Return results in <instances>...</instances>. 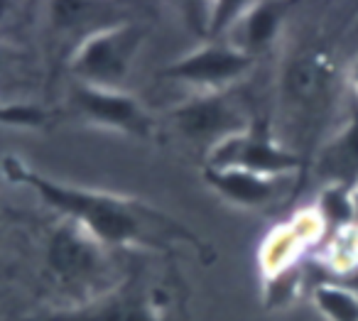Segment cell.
I'll return each mask as SVG.
<instances>
[{
    "label": "cell",
    "mask_w": 358,
    "mask_h": 321,
    "mask_svg": "<svg viewBox=\"0 0 358 321\" xmlns=\"http://www.w3.org/2000/svg\"><path fill=\"white\" fill-rule=\"evenodd\" d=\"M312 299L329 321H358V294L338 282L317 285Z\"/></svg>",
    "instance_id": "5bb4252c"
},
{
    "label": "cell",
    "mask_w": 358,
    "mask_h": 321,
    "mask_svg": "<svg viewBox=\"0 0 358 321\" xmlns=\"http://www.w3.org/2000/svg\"><path fill=\"white\" fill-rule=\"evenodd\" d=\"M15 66H17V52L8 42H0V81L8 79Z\"/></svg>",
    "instance_id": "e0dca14e"
},
{
    "label": "cell",
    "mask_w": 358,
    "mask_h": 321,
    "mask_svg": "<svg viewBox=\"0 0 358 321\" xmlns=\"http://www.w3.org/2000/svg\"><path fill=\"white\" fill-rule=\"evenodd\" d=\"M287 15V6L278 3H250L248 10L241 15V20L231 27L226 42L236 47L243 55L258 59L280 35V27Z\"/></svg>",
    "instance_id": "8fae6325"
},
{
    "label": "cell",
    "mask_w": 358,
    "mask_h": 321,
    "mask_svg": "<svg viewBox=\"0 0 358 321\" xmlns=\"http://www.w3.org/2000/svg\"><path fill=\"white\" fill-rule=\"evenodd\" d=\"M255 66V59L229 42H204L199 50L189 52L182 59L172 62L159 71L164 81L192 86L199 94H221L231 91Z\"/></svg>",
    "instance_id": "ba28073f"
},
{
    "label": "cell",
    "mask_w": 358,
    "mask_h": 321,
    "mask_svg": "<svg viewBox=\"0 0 358 321\" xmlns=\"http://www.w3.org/2000/svg\"><path fill=\"white\" fill-rule=\"evenodd\" d=\"M317 211L322 213L324 223H327L329 236L341 228L356 226V201H353V189L346 187H324L319 194ZM327 236V238H329Z\"/></svg>",
    "instance_id": "4fadbf2b"
},
{
    "label": "cell",
    "mask_w": 358,
    "mask_h": 321,
    "mask_svg": "<svg viewBox=\"0 0 358 321\" xmlns=\"http://www.w3.org/2000/svg\"><path fill=\"white\" fill-rule=\"evenodd\" d=\"M206 187H211L224 201L238 208H268L282 201L292 189L294 174L287 177H265L248 169H211L201 172Z\"/></svg>",
    "instance_id": "9c48e42d"
},
{
    "label": "cell",
    "mask_w": 358,
    "mask_h": 321,
    "mask_svg": "<svg viewBox=\"0 0 358 321\" xmlns=\"http://www.w3.org/2000/svg\"><path fill=\"white\" fill-rule=\"evenodd\" d=\"M177 311V292L169 285H125L96 297L45 314L40 321H169Z\"/></svg>",
    "instance_id": "5b68a950"
},
{
    "label": "cell",
    "mask_w": 358,
    "mask_h": 321,
    "mask_svg": "<svg viewBox=\"0 0 358 321\" xmlns=\"http://www.w3.org/2000/svg\"><path fill=\"white\" fill-rule=\"evenodd\" d=\"M45 272L52 285L69 294L84 297V301L106 294L101 287L108 285L110 260L108 248L101 245L91 233L69 218H59L47 231Z\"/></svg>",
    "instance_id": "7a4b0ae2"
},
{
    "label": "cell",
    "mask_w": 358,
    "mask_h": 321,
    "mask_svg": "<svg viewBox=\"0 0 358 321\" xmlns=\"http://www.w3.org/2000/svg\"><path fill=\"white\" fill-rule=\"evenodd\" d=\"M309 248L312 245H309L307 238L299 233V228L292 221L273 228L265 236L263 248H260V267H263L265 280L289 270V267H297Z\"/></svg>",
    "instance_id": "7c38bea8"
},
{
    "label": "cell",
    "mask_w": 358,
    "mask_h": 321,
    "mask_svg": "<svg viewBox=\"0 0 358 321\" xmlns=\"http://www.w3.org/2000/svg\"><path fill=\"white\" fill-rule=\"evenodd\" d=\"M255 115L245 108V101L236 91L196 94L185 104L174 106L167 115L169 128L179 140L204 148L206 155L224 140L245 133Z\"/></svg>",
    "instance_id": "277c9868"
},
{
    "label": "cell",
    "mask_w": 358,
    "mask_h": 321,
    "mask_svg": "<svg viewBox=\"0 0 358 321\" xmlns=\"http://www.w3.org/2000/svg\"><path fill=\"white\" fill-rule=\"evenodd\" d=\"M66 108L74 118L96 128L115 130L138 140H150L155 135V118L135 96L125 91L71 81L66 89Z\"/></svg>",
    "instance_id": "8992f818"
},
{
    "label": "cell",
    "mask_w": 358,
    "mask_h": 321,
    "mask_svg": "<svg viewBox=\"0 0 358 321\" xmlns=\"http://www.w3.org/2000/svg\"><path fill=\"white\" fill-rule=\"evenodd\" d=\"M50 123V110L37 104L0 101V125L3 128H45Z\"/></svg>",
    "instance_id": "9a60e30c"
},
{
    "label": "cell",
    "mask_w": 358,
    "mask_h": 321,
    "mask_svg": "<svg viewBox=\"0 0 358 321\" xmlns=\"http://www.w3.org/2000/svg\"><path fill=\"white\" fill-rule=\"evenodd\" d=\"M206 167L211 169H248L265 177H287L297 174L302 157L285 148L270 135L265 118H255L245 133L224 140L206 155Z\"/></svg>",
    "instance_id": "52a82bcc"
},
{
    "label": "cell",
    "mask_w": 358,
    "mask_h": 321,
    "mask_svg": "<svg viewBox=\"0 0 358 321\" xmlns=\"http://www.w3.org/2000/svg\"><path fill=\"white\" fill-rule=\"evenodd\" d=\"M3 174L13 184L35 192L57 216L74 221L108 250L145 248V250L167 252L187 245L199 252L206 262L214 260L216 255L192 228L143 199L57 182L32 169L15 155H8L3 159Z\"/></svg>",
    "instance_id": "6da1fadb"
},
{
    "label": "cell",
    "mask_w": 358,
    "mask_h": 321,
    "mask_svg": "<svg viewBox=\"0 0 358 321\" xmlns=\"http://www.w3.org/2000/svg\"><path fill=\"white\" fill-rule=\"evenodd\" d=\"M302 282H304V272L299 265L289 267V270L280 272V275H275V277H268V292H265L268 304L278 306V304H287V301H292L294 297H297Z\"/></svg>",
    "instance_id": "2e32d148"
},
{
    "label": "cell",
    "mask_w": 358,
    "mask_h": 321,
    "mask_svg": "<svg viewBox=\"0 0 358 321\" xmlns=\"http://www.w3.org/2000/svg\"><path fill=\"white\" fill-rule=\"evenodd\" d=\"M145 37H148V30L133 20H118L91 32L66 57L71 81L123 91L120 84L128 79L135 57L145 45Z\"/></svg>",
    "instance_id": "3957f363"
},
{
    "label": "cell",
    "mask_w": 358,
    "mask_h": 321,
    "mask_svg": "<svg viewBox=\"0 0 358 321\" xmlns=\"http://www.w3.org/2000/svg\"><path fill=\"white\" fill-rule=\"evenodd\" d=\"M351 94L358 99V59H356V64H353V69H351Z\"/></svg>",
    "instance_id": "ac0fdd59"
},
{
    "label": "cell",
    "mask_w": 358,
    "mask_h": 321,
    "mask_svg": "<svg viewBox=\"0 0 358 321\" xmlns=\"http://www.w3.org/2000/svg\"><path fill=\"white\" fill-rule=\"evenodd\" d=\"M314 177L324 187L356 189L358 184V99L351 94V108L343 128L319 148L314 159Z\"/></svg>",
    "instance_id": "30bf717a"
}]
</instances>
